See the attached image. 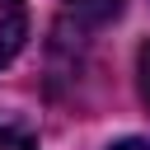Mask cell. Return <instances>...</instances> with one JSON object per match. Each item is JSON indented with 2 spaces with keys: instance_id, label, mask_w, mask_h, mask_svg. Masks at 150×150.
<instances>
[{
  "instance_id": "cell-4",
  "label": "cell",
  "mask_w": 150,
  "mask_h": 150,
  "mask_svg": "<svg viewBox=\"0 0 150 150\" xmlns=\"http://www.w3.org/2000/svg\"><path fill=\"white\" fill-rule=\"evenodd\" d=\"M0 150H33L19 131H9V127H0Z\"/></svg>"
},
{
  "instance_id": "cell-3",
  "label": "cell",
  "mask_w": 150,
  "mask_h": 150,
  "mask_svg": "<svg viewBox=\"0 0 150 150\" xmlns=\"http://www.w3.org/2000/svg\"><path fill=\"white\" fill-rule=\"evenodd\" d=\"M136 84H141V98H145V108H150V42L136 52Z\"/></svg>"
},
{
  "instance_id": "cell-1",
  "label": "cell",
  "mask_w": 150,
  "mask_h": 150,
  "mask_svg": "<svg viewBox=\"0 0 150 150\" xmlns=\"http://www.w3.org/2000/svg\"><path fill=\"white\" fill-rule=\"evenodd\" d=\"M28 38V14H23V0H0V66H9L19 56Z\"/></svg>"
},
{
  "instance_id": "cell-5",
  "label": "cell",
  "mask_w": 150,
  "mask_h": 150,
  "mask_svg": "<svg viewBox=\"0 0 150 150\" xmlns=\"http://www.w3.org/2000/svg\"><path fill=\"white\" fill-rule=\"evenodd\" d=\"M112 150H150V141H122V145H112Z\"/></svg>"
},
{
  "instance_id": "cell-2",
  "label": "cell",
  "mask_w": 150,
  "mask_h": 150,
  "mask_svg": "<svg viewBox=\"0 0 150 150\" xmlns=\"http://www.w3.org/2000/svg\"><path fill=\"white\" fill-rule=\"evenodd\" d=\"M66 5H70V14H75L80 23L98 28V23H112V19L122 14V5H127V0H66Z\"/></svg>"
}]
</instances>
